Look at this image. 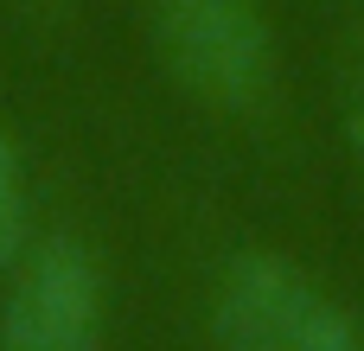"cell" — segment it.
<instances>
[{"label": "cell", "instance_id": "277c9868", "mask_svg": "<svg viewBox=\"0 0 364 351\" xmlns=\"http://www.w3.org/2000/svg\"><path fill=\"white\" fill-rule=\"evenodd\" d=\"M19 237H26V198H19V160H13V147H6V134H0V262L26 249Z\"/></svg>", "mask_w": 364, "mask_h": 351}, {"label": "cell", "instance_id": "5b68a950", "mask_svg": "<svg viewBox=\"0 0 364 351\" xmlns=\"http://www.w3.org/2000/svg\"><path fill=\"white\" fill-rule=\"evenodd\" d=\"M346 141H352V160H358V173H364V96L352 102V122H346Z\"/></svg>", "mask_w": 364, "mask_h": 351}, {"label": "cell", "instance_id": "7a4b0ae2", "mask_svg": "<svg viewBox=\"0 0 364 351\" xmlns=\"http://www.w3.org/2000/svg\"><path fill=\"white\" fill-rule=\"evenodd\" d=\"M166 70L211 109L250 115L275 90V26L262 0H147Z\"/></svg>", "mask_w": 364, "mask_h": 351}, {"label": "cell", "instance_id": "6da1fadb", "mask_svg": "<svg viewBox=\"0 0 364 351\" xmlns=\"http://www.w3.org/2000/svg\"><path fill=\"white\" fill-rule=\"evenodd\" d=\"M211 333L224 351H364V326L301 262L243 249L211 294Z\"/></svg>", "mask_w": 364, "mask_h": 351}, {"label": "cell", "instance_id": "3957f363", "mask_svg": "<svg viewBox=\"0 0 364 351\" xmlns=\"http://www.w3.org/2000/svg\"><path fill=\"white\" fill-rule=\"evenodd\" d=\"M0 351H102V269L77 237L19 249L0 301Z\"/></svg>", "mask_w": 364, "mask_h": 351}]
</instances>
